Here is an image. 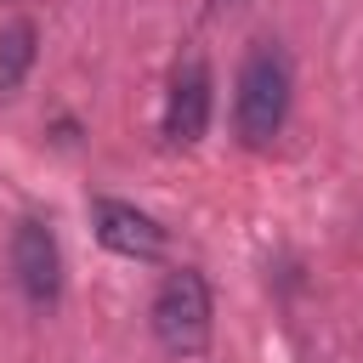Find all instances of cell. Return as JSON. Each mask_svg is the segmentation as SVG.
Instances as JSON below:
<instances>
[{
    "label": "cell",
    "mask_w": 363,
    "mask_h": 363,
    "mask_svg": "<svg viewBox=\"0 0 363 363\" xmlns=\"http://www.w3.org/2000/svg\"><path fill=\"white\" fill-rule=\"evenodd\" d=\"M91 227H96L102 250H113V255H125V261H159V255H164V227H159V216H147V210L130 204V199L96 193V199H91Z\"/></svg>",
    "instance_id": "obj_5"
},
{
    "label": "cell",
    "mask_w": 363,
    "mask_h": 363,
    "mask_svg": "<svg viewBox=\"0 0 363 363\" xmlns=\"http://www.w3.org/2000/svg\"><path fill=\"white\" fill-rule=\"evenodd\" d=\"M147 323H153V340L170 352V357H199L216 335V301H210V284L199 267H176L159 278L153 289V306H147Z\"/></svg>",
    "instance_id": "obj_2"
},
{
    "label": "cell",
    "mask_w": 363,
    "mask_h": 363,
    "mask_svg": "<svg viewBox=\"0 0 363 363\" xmlns=\"http://www.w3.org/2000/svg\"><path fill=\"white\" fill-rule=\"evenodd\" d=\"M34 57H40V28H34V17H11V23L0 28V102H11V96L23 91Z\"/></svg>",
    "instance_id": "obj_6"
},
{
    "label": "cell",
    "mask_w": 363,
    "mask_h": 363,
    "mask_svg": "<svg viewBox=\"0 0 363 363\" xmlns=\"http://www.w3.org/2000/svg\"><path fill=\"white\" fill-rule=\"evenodd\" d=\"M6 255H11V278H17L23 301L34 312H51L62 301V244H57L51 221L45 216H17Z\"/></svg>",
    "instance_id": "obj_3"
},
{
    "label": "cell",
    "mask_w": 363,
    "mask_h": 363,
    "mask_svg": "<svg viewBox=\"0 0 363 363\" xmlns=\"http://www.w3.org/2000/svg\"><path fill=\"white\" fill-rule=\"evenodd\" d=\"M289 57L278 40H255L233 79V136L244 147H272L289 125Z\"/></svg>",
    "instance_id": "obj_1"
},
{
    "label": "cell",
    "mask_w": 363,
    "mask_h": 363,
    "mask_svg": "<svg viewBox=\"0 0 363 363\" xmlns=\"http://www.w3.org/2000/svg\"><path fill=\"white\" fill-rule=\"evenodd\" d=\"M210 108H216V74L199 51H187L176 68H170V85H164V113H159V130L170 147H193L204 130H210Z\"/></svg>",
    "instance_id": "obj_4"
}]
</instances>
